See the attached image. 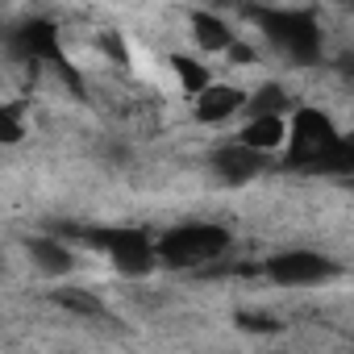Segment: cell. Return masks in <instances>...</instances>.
Returning <instances> with one entry per match:
<instances>
[{
	"mask_svg": "<svg viewBox=\"0 0 354 354\" xmlns=\"http://www.w3.org/2000/svg\"><path fill=\"white\" fill-rule=\"evenodd\" d=\"M267 275L283 288H313L329 275V259L317 250H288V254L267 263Z\"/></svg>",
	"mask_w": 354,
	"mask_h": 354,
	"instance_id": "obj_1",
	"label": "cell"
},
{
	"mask_svg": "<svg viewBox=\"0 0 354 354\" xmlns=\"http://www.w3.org/2000/svg\"><path fill=\"white\" fill-rule=\"evenodd\" d=\"M288 138H292V121H288V117H250L234 142L250 146L254 154H271V150H279Z\"/></svg>",
	"mask_w": 354,
	"mask_h": 354,
	"instance_id": "obj_2",
	"label": "cell"
},
{
	"mask_svg": "<svg viewBox=\"0 0 354 354\" xmlns=\"http://www.w3.org/2000/svg\"><path fill=\"white\" fill-rule=\"evenodd\" d=\"M213 167H217V175H221L225 184H250L254 175L263 171V154H254V150L242 146V142H230V146L217 150Z\"/></svg>",
	"mask_w": 354,
	"mask_h": 354,
	"instance_id": "obj_3",
	"label": "cell"
},
{
	"mask_svg": "<svg viewBox=\"0 0 354 354\" xmlns=\"http://www.w3.org/2000/svg\"><path fill=\"white\" fill-rule=\"evenodd\" d=\"M30 263L50 279L75 275V250L67 242H59V238H30Z\"/></svg>",
	"mask_w": 354,
	"mask_h": 354,
	"instance_id": "obj_4",
	"label": "cell"
},
{
	"mask_svg": "<svg viewBox=\"0 0 354 354\" xmlns=\"http://www.w3.org/2000/svg\"><path fill=\"white\" fill-rule=\"evenodd\" d=\"M242 104H246V92H238V88H230V84H209L205 92H196V117L209 121V125H217V121L242 113Z\"/></svg>",
	"mask_w": 354,
	"mask_h": 354,
	"instance_id": "obj_5",
	"label": "cell"
},
{
	"mask_svg": "<svg viewBox=\"0 0 354 354\" xmlns=\"http://www.w3.org/2000/svg\"><path fill=\"white\" fill-rule=\"evenodd\" d=\"M192 30H196L192 38H196L201 50H209V55H225V50L234 46V38H238V34H234L221 17H213V13H196V17H192Z\"/></svg>",
	"mask_w": 354,
	"mask_h": 354,
	"instance_id": "obj_6",
	"label": "cell"
},
{
	"mask_svg": "<svg viewBox=\"0 0 354 354\" xmlns=\"http://www.w3.org/2000/svg\"><path fill=\"white\" fill-rule=\"evenodd\" d=\"M242 113H246V121H250V117H288V92H283V84H263V88H254V92L246 96Z\"/></svg>",
	"mask_w": 354,
	"mask_h": 354,
	"instance_id": "obj_7",
	"label": "cell"
},
{
	"mask_svg": "<svg viewBox=\"0 0 354 354\" xmlns=\"http://www.w3.org/2000/svg\"><path fill=\"white\" fill-rule=\"evenodd\" d=\"M0 271H5V254H0Z\"/></svg>",
	"mask_w": 354,
	"mask_h": 354,
	"instance_id": "obj_8",
	"label": "cell"
}]
</instances>
